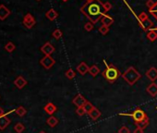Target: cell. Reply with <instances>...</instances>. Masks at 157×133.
I'll list each match as a JSON object with an SVG mask.
<instances>
[{"instance_id": "4", "label": "cell", "mask_w": 157, "mask_h": 133, "mask_svg": "<svg viewBox=\"0 0 157 133\" xmlns=\"http://www.w3.org/2000/svg\"><path fill=\"white\" fill-rule=\"evenodd\" d=\"M119 116H130L132 117V119L134 120V122H140L141 120L145 119L147 116L145 114V112L140 108H136L131 114H124V113H120Z\"/></svg>"}, {"instance_id": "42", "label": "cell", "mask_w": 157, "mask_h": 133, "mask_svg": "<svg viewBox=\"0 0 157 133\" xmlns=\"http://www.w3.org/2000/svg\"><path fill=\"white\" fill-rule=\"evenodd\" d=\"M86 1L88 2V1H92V0H86Z\"/></svg>"}, {"instance_id": "39", "label": "cell", "mask_w": 157, "mask_h": 133, "mask_svg": "<svg viewBox=\"0 0 157 133\" xmlns=\"http://www.w3.org/2000/svg\"><path fill=\"white\" fill-rule=\"evenodd\" d=\"M4 115H6V113H5V110L3 109V107H1V106H0V116H4Z\"/></svg>"}, {"instance_id": "20", "label": "cell", "mask_w": 157, "mask_h": 133, "mask_svg": "<svg viewBox=\"0 0 157 133\" xmlns=\"http://www.w3.org/2000/svg\"><path fill=\"white\" fill-rule=\"evenodd\" d=\"M147 38L149 41L151 42H154L157 40V31H155L154 29H151L149 32L147 33Z\"/></svg>"}, {"instance_id": "8", "label": "cell", "mask_w": 157, "mask_h": 133, "mask_svg": "<svg viewBox=\"0 0 157 133\" xmlns=\"http://www.w3.org/2000/svg\"><path fill=\"white\" fill-rule=\"evenodd\" d=\"M86 103H87L86 98L82 94H80V93H79V94H77L72 100V104L74 105H76L77 107H83Z\"/></svg>"}, {"instance_id": "33", "label": "cell", "mask_w": 157, "mask_h": 133, "mask_svg": "<svg viewBox=\"0 0 157 133\" xmlns=\"http://www.w3.org/2000/svg\"><path fill=\"white\" fill-rule=\"evenodd\" d=\"M84 29H85V31H87V32H91V31L93 30V23H92L91 21L86 22L84 24Z\"/></svg>"}, {"instance_id": "44", "label": "cell", "mask_w": 157, "mask_h": 133, "mask_svg": "<svg viewBox=\"0 0 157 133\" xmlns=\"http://www.w3.org/2000/svg\"><path fill=\"white\" fill-rule=\"evenodd\" d=\"M37 1H40V0H37Z\"/></svg>"}, {"instance_id": "30", "label": "cell", "mask_w": 157, "mask_h": 133, "mask_svg": "<svg viewBox=\"0 0 157 133\" xmlns=\"http://www.w3.org/2000/svg\"><path fill=\"white\" fill-rule=\"evenodd\" d=\"M83 108H84V110H85L86 114H89V113L91 112V111L93 110V109L94 108V106H93V105L92 103H90V102L87 101V103L84 105Z\"/></svg>"}, {"instance_id": "27", "label": "cell", "mask_w": 157, "mask_h": 133, "mask_svg": "<svg viewBox=\"0 0 157 133\" xmlns=\"http://www.w3.org/2000/svg\"><path fill=\"white\" fill-rule=\"evenodd\" d=\"M65 75H66V77L68 78V79H69V80H72V79H74V78L76 77V73H75V71H74L72 68H69L68 70H67L66 73H65Z\"/></svg>"}, {"instance_id": "10", "label": "cell", "mask_w": 157, "mask_h": 133, "mask_svg": "<svg viewBox=\"0 0 157 133\" xmlns=\"http://www.w3.org/2000/svg\"><path fill=\"white\" fill-rule=\"evenodd\" d=\"M27 83H28V81L22 76H18L16 79L14 80V85L20 90L23 89L25 86L27 85Z\"/></svg>"}, {"instance_id": "17", "label": "cell", "mask_w": 157, "mask_h": 133, "mask_svg": "<svg viewBox=\"0 0 157 133\" xmlns=\"http://www.w3.org/2000/svg\"><path fill=\"white\" fill-rule=\"evenodd\" d=\"M146 92H147L152 97H155V96L157 95V84H156L155 82H152V83L147 87Z\"/></svg>"}, {"instance_id": "9", "label": "cell", "mask_w": 157, "mask_h": 133, "mask_svg": "<svg viewBox=\"0 0 157 133\" xmlns=\"http://www.w3.org/2000/svg\"><path fill=\"white\" fill-rule=\"evenodd\" d=\"M7 113L6 115L0 116V130H5L7 127H9V125L11 123V120L9 116H7Z\"/></svg>"}, {"instance_id": "14", "label": "cell", "mask_w": 157, "mask_h": 133, "mask_svg": "<svg viewBox=\"0 0 157 133\" xmlns=\"http://www.w3.org/2000/svg\"><path fill=\"white\" fill-rule=\"evenodd\" d=\"M10 15V10L5 5H0V20H5Z\"/></svg>"}, {"instance_id": "3", "label": "cell", "mask_w": 157, "mask_h": 133, "mask_svg": "<svg viewBox=\"0 0 157 133\" xmlns=\"http://www.w3.org/2000/svg\"><path fill=\"white\" fill-rule=\"evenodd\" d=\"M140 77H141V75L134 67H130L122 74V78L124 79V81L130 86L135 84L140 79Z\"/></svg>"}, {"instance_id": "15", "label": "cell", "mask_w": 157, "mask_h": 133, "mask_svg": "<svg viewBox=\"0 0 157 133\" xmlns=\"http://www.w3.org/2000/svg\"><path fill=\"white\" fill-rule=\"evenodd\" d=\"M101 21H102V24L103 25L109 27V26H111L114 23V19L112 18L111 16H109V15L104 14L103 16L102 17V19H101Z\"/></svg>"}, {"instance_id": "18", "label": "cell", "mask_w": 157, "mask_h": 133, "mask_svg": "<svg viewBox=\"0 0 157 133\" xmlns=\"http://www.w3.org/2000/svg\"><path fill=\"white\" fill-rule=\"evenodd\" d=\"M88 115H89V116L91 117V118H92L93 120H97V119H98L99 117L102 116V113H101V111L99 110L98 108H97V107H94V108L93 109V110H92L91 112H90Z\"/></svg>"}, {"instance_id": "16", "label": "cell", "mask_w": 157, "mask_h": 133, "mask_svg": "<svg viewBox=\"0 0 157 133\" xmlns=\"http://www.w3.org/2000/svg\"><path fill=\"white\" fill-rule=\"evenodd\" d=\"M89 67L88 65L85 63V62H81V63H80L77 67V71L80 74V75H85L87 72H89Z\"/></svg>"}, {"instance_id": "35", "label": "cell", "mask_w": 157, "mask_h": 133, "mask_svg": "<svg viewBox=\"0 0 157 133\" xmlns=\"http://www.w3.org/2000/svg\"><path fill=\"white\" fill-rule=\"evenodd\" d=\"M118 133H130V130L129 128L123 126L118 129Z\"/></svg>"}, {"instance_id": "22", "label": "cell", "mask_w": 157, "mask_h": 133, "mask_svg": "<svg viewBox=\"0 0 157 133\" xmlns=\"http://www.w3.org/2000/svg\"><path fill=\"white\" fill-rule=\"evenodd\" d=\"M100 68H99V67H97L96 65H93L92 67H90V68H89V73H90V75H91L92 77H93V78H95L97 75H98L99 73H100Z\"/></svg>"}, {"instance_id": "7", "label": "cell", "mask_w": 157, "mask_h": 133, "mask_svg": "<svg viewBox=\"0 0 157 133\" xmlns=\"http://www.w3.org/2000/svg\"><path fill=\"white\" fill-rule=\"evenodd\" d=\"M41 52L44 56H51V55L55 52V47L50 42H46L41 47Z\"/></svg>"}, {"instance_id": "23", "label": "cell", "mask_w": 157, "mask_h": 133, "mask_svg": "<svg viewBox=\"0 0 157 133\" xmlns=\"http://www.w3.org/2000/svg\"><path fill=\"white\" fill-rule=\"evenodd\" d=\"M149 123H150V121H149V117H148V116L146 117L145 119L141 120V121H140V122H135L136 126L139 127V128H141L143 129H144L145 128H147V127L149 126Z\"/></svg>"}, {"instance_id": "43", "label": "cell", "mask_w": 157, "mask_h": 133, "mask_svg": "<svg viewBox=\"0 0 157 133\" xmlns=\"http://www.w3.org/2000/svg\"><path fill=\"white\" fill-rule=\"evenodd\" d=\"M154 30H155V31H157V28H156V29H154Z\"/></svg>"}, {"instance_id": "24", "label": "cell", "mask_w": 157, "mask_h": 133, "mask_svg": "<svg viewBox=\"0 0 157 133\" xmlns=\"http://www.w3.org/2000/svg\"><path fill=\"white\" fill-rule=\"evenodd\" d=\"M14 112L16 113L19 116H24L27 113V110L22 105H20L17 108L14 109Z\"/></svg>"}, {"instance_id": "41", "label": "cell", "mask_w": 157, "mask_h": 133, "mask_svg": "<svg viewBox=\"0 0 157 133\" xmlns=\"http://www.w3.org/2000/svg\"><path fill=\"white\" fill-rule=\"evenodd\" d=\"M62 1H64V2H67V1H68V0H62Z\"/></svg>"}, {"instance_id": "32", "label": "cell", "mask_w": 157, "mask_h": 133, "mask_svg": "<svg viewBox=\"0 0 157 133\" xmlns=\"http://www.w3.org/2000/svg\"><path fill=\"white\" fill-rule=\"evenodd\" d=\"M147 19H149V17H148V15H147V13H145V12H141L139 16H138V20H139V22H141V21H143V20H147Z\"/></svg>"}, {"instance_id": "5", "label": "cell", "mask_w": 157, "mask_h": 133, "mask_svg": "<svg viewBox=\"0 0 157 133\" xmlns=\"http://www.w3.org/2000/svg\"><path fill=\"white\" fill-rule=\"evenodd\" d=\"M35 19L31 13H27L23 17V20H22V24L27 29H32L35 25Z\"/></svg>"}, {"instance_id": "31", "label": "cell", "mask_w": 157, "mask_h": 133, "mask_svg": "<svg viewBox=\"0 0 157 133\" xmlns=\"http://www.w3.org/2000/svg\"><path fill=\"white\" fill-rule=\"evenodd\" d=\"M99 32H100V33H102L103 35H106V34H107L108 32H109V27L104 26V25L102 24V26L99 27Z\"/></svg>"}, {"instance_id": "21", "label": "cell", "mask_w": 157, "mask_h": 133, "mask_svg": "<svg viewBox=\"0 0 157 133\" xmlns=\"http://www.w3.org/2000/svg\"><path fill=\"white\" fill-rule=\"evenodd\" d=\"M46 123L50 128H55L58 124V119L54 116H50L46 120Z\"/></svg>"}, {"instance_id": "2", "label": "cell", "mask_w": 157, "mask_h": 133, "mask_svg": "<svg viewBox=\"0 0 157 133\" xmlns=\"http://www.w3.org/2000/svg\"><path fill=\"white\" fill-rule=\"evenodd\" d=\"M103 63L106 65V70H103L102 75L109 83H114L119 77L122 76V74L119 71V69L115 67L114 65H107L106 62L103 60Z\"/></svg>"}, {"instance_id": "11", "label": "cell", "mask_w": 157, "mask_h": 133, "mask_svg": "<svg viewBox=\"0 0 157 133\" xmlns=\"http://www.w3.org/2000/svg\"><path fill=\"white\" fill-rule=\"evenodd\" d=\"M146 77L151 81L154 82L157 80V68L154 67H152L146 71Z\"/></svg>"}, {"instance_id": "45", "label": "cell", "mask_w": 157, "mask_h": 133, "mask_svg": "<svg viewBox=\"0 0 157 133\" xmlns=\"http://www.w3.org/2000/svg\"><path fill=\"white\" fill-rule=\"evenodd\" d=\"M156 109H157V107H156Z\"/></svg>"}, {"instance_id": "1", "label": "cell", "mask_w": 157, "mask_h": 133, "mask_svg": "<svg viewBox=\"0 0 157 133\" xmlns=\"http://www.w3.org/2000/svg\"><path fill=\"white\" fill-rule=\"evenodd\" d=\"M80 10L93 24L97 23L98 20H100L106 12L101 0L88 1L80 7Z\"/></svg>"}, {"instance_id": "29", "label": "cell", "mask_w": 157, "mask_h": 133, "mask_svg": "<svg viewBox=\"0 0 157 133\" xmlns=\"http://www.w3.org/2000/svg\"><path fill=\"white\" fill-rule=\"evenodd\" d=\"M149 12H150L153 16V18L157 20V1L154 3V5L153 6V7H151L150 9H149Z\"/></svg>"}, {"instance_id": "34", "label": "cell", "mask_w": 157, "mask_h": 133, "mask_svg": "<svg viewBox=\"0 0 157 133\" xmlns=\"http://www.w3.org/2000/svg\"><path fill=\"white\" fill-rule=\"evenodd\" d=\"M76 114L80 116H84L86 114L85 110H84V108L83 107H77L76 109Z\"/></svg>"}, {"instance_id": "26", "label": "cell", "mask_w": 157, "mask_h": 133, "mask_svg": "<svg viewBox=\"0 0 157 133\" xmlns=\"http://www.w3.org/2000/svg\"><path fill=\"white\" fill-rule=\"evenodd\" d=\"M15 49H16V45H15L12 42L7 43V44L5 45V50L7 53H12L13 51H15Z\"/></svg>"}, {"instance_id": "19", "label": "cell", "mask_w": 157, "mask_h": 133, "mask_svg": "<svg viewBox=\"0 0 157 133\" xmlns=\"http://www.w3.org/2000/svg\"><path fill=\"white\" fill-rule=\"evenodd\" d=\"M46 17L49 20L53 21V20H55L58 17V13H57L54 9H50L46 13Z\"/></svg>"}, {"instance_id": "13", "label": "cell", "mask_w": 157, "mask_h": 133, "mask_svg": "<svg viewBox=\"0 0 157 133\" xmlns=\"http://www.w3.org/2000/svg\"><path fill=\"white\" fill-rule=\"evenodd\" d=\"M140 26L141 29L144 31V32H148V31H150L151 29H153V22L150 19H147V20H145L143 21L140 22Z\"/></svg>"}, {"instance_id": "28", "label": "cell", "mask_w": 157, "mask_h": 133, "mask_svg": "<svg viewBox=\"0 0 157 133\" xmlns=\"http://www.w3.org/2000/svg\"><path fill=\"white\" fill-rule=\"evenodd\" d=\"M62 35H63V33L59 29H56L54 32L52 33V36H53L56 40H59V39L62 37Z\"/></svg>"}, {"instance_id": "6", "label": "cell", "mask_w": 157, "mask_h": 133, "mask_svg": "<svg viewBox=\"0 0 157 133\" xmlns=\"http://www.w3.org/2000/svg\"><path fill=\"white\" fill-rule=\"evenodd\" d=\"M40 64L46 68V69H50L56 64V60L52 57L51 56H44L41 60H40Z\"/></svg>"}, {"instance_id": "40", "label": "cell", "mask_w": 157, "mask_h": 133, "mask_svg": "<svg viewBox=\"0 0 157 133\" xmlns=\"http://www.w3.org/2000/svg\"><path fill=\"white\" fill-rule=\"evenodd\" d=\"M39 133H46V131H44V130H42V131H40Z\"/></svg>"}, {"instance_id": "38", "label": "cell", "mask_w": 157, "mask_h": 133, "mask_svg": "<svg viewBox=\"0 0 157 133\" xmlns=\"http://www.w3.org/2000/svg\"><path fill=\"white\" fill-rule=\"evenodd\" d=\"M134 133H143V129H141V128L137 127V128L135 129V130H134Z\"/></svg>"}, {"instance_id": "25", "label": "cell", "mask_w": 157, "mask_h": 133, "mask_svg": "<svg viewBox=\"0 0 157 133\" xmlns=\"http://www.w3.org/2000/svg\"><path fill=\"white\" fill-rule=\"evenodd\" d=\"M14 130L16 131L17 133H22L24 130H25V126L22 123L20 122H18L17 124H15L14 126Z\"/></svg>"}, {"instance_id": "37", "label": "cell", "mask_w": 157, "mask_h": 133, "mask_svg": "<svg viewBox=\"0 0 157 133\" xmlns=\"http://www.w3.org/2000/svg\"><path fill=\"white\" fill-rule=\"evenodd\" d=\"M154 3H155V2H153V0H148V1L146 2V6L148 7V9H150L151 7H153V6L154 5Z\"/></svg>"}, {"instance_id": "12", "label": "cell", "mask_w": 157, "mask_h": 133, "mask_svg": "<svg viewBox=\"0 0 157 133\" xmlns=\"http://www.w3.org/2000/svg\"><path fill=\"white\" fill-rule=\"evenodd\" d=\"M43 110L46 111V113L49 116H53L54 113L56 112L57 110V107L53 104V103H51V102H49V103H47L46 105L43 106Z\"/></svg>"}, {"instance_id": "36", "label": "cell", "mask_w": 157, "mask_h": 133, "mask_svg": "<svg viewBox=\"0 0 157 133\" xmlns=\"http://www.w3.org/2000/svg\"><path fill=\"white\" fill-rule=\"evenodd\" d=\"M103 7H104V9H106V11H109L112 9V5H111L110 2H106L103 4Z\"/></svg>"}]
</instances>
